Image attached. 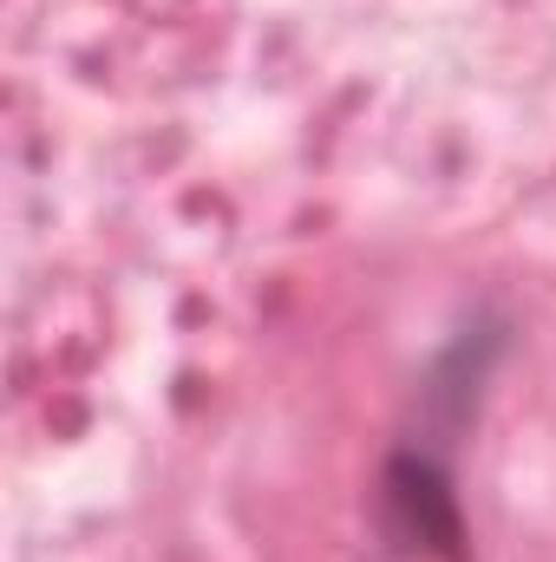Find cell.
Returning a JSON list of instances; mask_svg holds the SVG:
<instances>
[{
  "instance_id": "obj_1",
  "label": "cell",
  "mask_w": 556,
  "mask_h": 562,
  "mask_svg": "<svg viewBox=\"0 0 556 562\" xmlns=\"http://www.w3.org/2000/svg\"><path fill=\"white\" fill-rule=\"evenodd\" d=\"M380 517H387V537H393L400 550H413V557L471 562L452 471H445V458H432L425 445L393 451V464H387V477H380Z\"/></svg>"
}]
</instances>
